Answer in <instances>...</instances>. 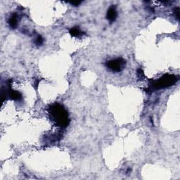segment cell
Returning <instances> with one entry per match:
<instances>
[{
    "label": "cell",
    "instance_id": "cell-3",
    "mask_svg": "<svg viewBox=\"0 0 180 180\" xmlns=\"http://www.w3.org/2000/svg\"><path fill=\"white\" fill-rule=\"evenodd\" d=\"M125 60H124L122 58L111 60L109 61H108L107 63H106V66L108 67V68L111 70L112 72L114 73L121 72L125 68Z\"/></svg>",
    "mask_w": 180,
    "mask_h": 180
},
{
    "label": "cell",
    "instance_id": "cell-6",
    "mask_svg": "<svg viewBox=\"0 0 180 180\" xmlns=\"http://www.w3.org/2000/svg\"><path fill=\"white\" fill-rule=\"evenodd\" d=\"M70 34L73 37H78L83 35L84 33L80 30V27H74L70 30Z\"/></svg>",
    "mask_w": 180,
    "mask_h": 180
},
{
    "label": "cell",
    "instance_id": "cell-10",
    "mask_svg": "<svg viewBox=\"0 0 180 180\" xmlns=\"http://www.w3.org/2000/svg\"><path fill=\"white\" fill-rule=\"evenodd\" d=\"M82 1H71V4L74 5V6H78V5H80V4H81Z\"/></svg>",
    "mask_w": 180,
    "mask_h": 180
},
{
    "label": "cell",
    "instance_id": "cell-9",
    "mask_svg": "<svg viewBox=\"0 0 180 180\" xmlns=\"http://www.w3.org/2000/svg\"><path fill=\"white\" fill-rule=\"evenodd\" d=\"M174 15H175L177 19L179 20V7H177L176 9H174Z\"/></svg>",
    "mask_w": 180,
    "mask_h": 180
},
{
    "label": "cell",
    "instance_id": "cell-4",
    "mask_svg": "<svg viewBox=\"0 0 180 180\" xmlns=\"http://www.w3.org/2000/svg\"><path fill=\"white\" fill-rule=\"evenodd\" d=\"M117 13L116 11V9L115 8L114 6H111L108 9L107 14H106V18L108 20V21L110 23H113L114 22L117 18Z\"/></svg>",
    "mask_w": 180,
    "mask_h": 180
},
{
    "label": "cell",
    "instance_id": "cell-8",
    "mask_svg": "<svg viewBox=\"0 0 180 180\" xmlns=\"http://www.w3.org/2000/svg\"><path fill=\"white\" fill-rule=\"evenodd\" d=\"M137 76H138V78L140 79V80H143V78H145V75L144 71H143L142 69L139 68L137 70Z\"/></svg>",
    "mask_w": 180,
    "mask_h": 180
},
{
    "label": "cell",
    "instance_id": "cell-7",
    "mask_svg": "<svg viewBox=\"0 0 180 180\" xmlns=\"http://www.w3.org/2000/svg\"><path fill=\"white\" fill-rule=\"evenodd\" d=\"M44 42V39L42 38V37L41 35H38L37 37L36 40H35V44L37 46H40L43 44Z\"/></svg>",
    "mask_w": 180,
    "mask_h": 180
},
{
    "label": "cell",
    "instance_id": "cell-5",
    "mask_svg": "<svg viewBox=\"0 0 180 180\" xmlns=\"http://www.w3.org/2000/svg\"><path fill=\"white\" fill-rule=\"evenodd\" d=\"M8 23L9 26L12 28H15L18 25V15L16 14H14L9 18Z\"/></svg>",
    "mask_w": 180,
    "mask_h": 180
},
{
    "label": "cell",
    "instance_id": "cell-2",
    "mask_svg": "<svg viewBox=\"0 0 180 180\" xmlns=\"http://www.w3.org/2000/svg\"><path fill=\"white\" fill-rule=\"evenodd\" d=\"M179 80L177 76L172 74H166L156 81L150 84L151 89H161L174 85Z\"/></svg>",
    "mask_w": 180,
    "mask_h": 180
},
{
    "label": "cell",
    "instance_id": "cell-1",
    "mask_svg": "<svg viewBox=\"0 0 180 180\" xmlns=\"http://www.w3.org/2000/svg\"><path fill=\"white\" fill-rule=\"evenodd\" d=\"M51 119L60 127H66L70 123L68 113L66 108L59 104H54L48 109Z\"/></svg>",
    "mask_w": 180,
    "mask_h": 180
}]
</instances>
